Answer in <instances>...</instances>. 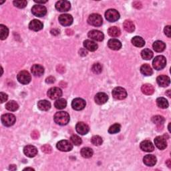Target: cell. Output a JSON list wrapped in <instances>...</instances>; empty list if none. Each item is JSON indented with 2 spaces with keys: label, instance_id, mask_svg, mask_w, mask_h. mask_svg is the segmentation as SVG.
Returning <instances> with one entry per match:
<instances>
[{
  "label": "cell",
  "instance_id": "obj_1",
  "mask_svg": "<svg viewBox=\"0 0 171 171\" xmlns=\"http://www.w3.org/2000/svg\"><path fill=\"white\" fill-rule=\"evenodd\" d=\"M70 115L66 112L60 111L56 112L53 117L54 122L57 124L61 126H64L68 124L70 122Z\"/></svg>",
  "mask_w": 171,
  "mask_h": 171
},
{
  "label": "cell",
  "instance_id": "obj_2",
  "mask_svg": "<svg viewBox=\"0 0 171 171\" xmlns=\"http://www.w3.org/2000/svg\"><path fill=\"white\" fill-rule=\"evenodd\" d=\"M166 65V58L163 56H158L155 57L152 62L153 67L156 70H160L164 68Z\"/></svg>",
  "mask_w": 171,
  "mask_h": 171
},
{
  "label": "cell",
  "instance_id": "obj_3",
  "mask_svg": "<svg viewBox=\"0 0 171 171\" xmlns=\"http://www.w3.org/2000/svg\"><path fill=\"white\" fill-rule=\"evenodd\" d=\"M88 22L90 25L95 27H99L102 25L103 20L102 16L100 14H98V13H92V14L89 16Z\"/></svg>",
  "mask_w": 171,
  "mask_h": 171
},
{
  "label": "cell",
  "instance_id": "obj_4",
  "mask_svg": "<svg viewBox=\"0 0 171 171\" xmlns=\"http://www.w3.org/2000/svg\"><path fill=\"white\" fill-rule=\"evenodd\" d=\"M112 94L116 100H124L127 96V92L122 87H116L112 90Z\"/></svg>",
  "mask_w": 171,
  "mask_h": 171
},
{
  "label": "cell",
  "instance_id": "obj_5",
  "mask_svg": "<svg viewBox=\"0 0 171 171\" xmlns=\"http://www.w3.org/2000/svg\"><path fill=\"white\" fill-rule=\"evenodd\" d=\"M105 17L110 22H115L120 19V13L114 9H110L106 12Z\"/></svg>",
  "mask_w": 171,
  "mask_h": 171
},
{
  "label": "cell",
  "instance_id": "obj_6",
  "mask_svg": "<svg viewBox=\"0 0 171 171\" xmlns=\"http://www.w3.org/2000/svg\"><path fill=\"white\" fill-rule=\"evenodd\" d=\"M57 148L62 152H69L72 150L73 145L70 141L66 140L60 141L57 143Z\"/></svg>",
  "mask_w": 171,
  "mask_h": 171
},
{
  "label": "cell",
  "instance_id": "obj_7",
  "mask_svg": "<svg viewBox=\"0 0 171 171\" xmlns=\"http://www.w3.org/2000/svg\"><path fill=\"white\" fill-rule=\"evenodd\" d=\"M16 116L12 114H6L2 116V122L6 127H11L16 122Z\"/></svg>",
  "mask_w": 171,
  "mask_h": 171
},
{
  "label": "cell",
  "instance_id": "obj_8",
  "mask_svg": "<svg viewBox=\"0 0 171 171\" xmlns=\"http://www.w3.org/2000/svg\"><path fill=\"white\" fill-rule=\"evenodd\" d=\"M18 82L22 84H28L31 82V75L28 71H21L17 76Z\"/></svg>",
  "mask_w": 171,
  "mask_h": 171
},
{
  "label": "cell",
  "instance_id": "obj_9",
  "mask_svg": "<svg viewBox=\"0 0 171 171\" xmlns=\"http://www.w3.org/2000/svg\"><path fill=\"white\" fill-rule=\"evenodd\" d=\"M31 13L36 17H43L47 13V9L42 5H35L31 8Z\"/></svg>",
  "mask_w": 171,
  "mask_h": 171
},
{
  "label": "cell",
  "instance_id": "obj_10",
  "mask_svg": "<svg viewBox=\"0 0 171 171\" xmlns=\"http://www.w3.org/2000/svg\"><path fill=\"white\" fill-rule=\"evenodd\" d=\"M48 96L52 100H58L62 96V90L57 87H53L48 90Z\"/></svg>",
  "mask_w": 171,
  "mask_h": 171
},
{
  "label": "cell",
  "instance_id": "obj_11",
  "mask_svg": "<svg viewBox=\"0 0 171 171\" xmlns=\"http://www.w3.org/2000/svg\"><path fill=\"white\" fill-rule=\"evenodd\" d=\"M86 101L80 98L74 99L72 102V107L75 110H82L86 107Z\"/></svg>",
  "mask_w": 171,
  "mask_h": 171
},
{
  "label": "cell",
  "instance_id": "obj_12",
  "mask_svg": "<svg viewBox=\"0 0 171 171\" xmlns=\"http://www.w3.org/2000/svg\"><path fill=\"white\" fill-rule=\"evenodd\" d=\"M88 35L90 39L95 40V41H98V42L103 41V39H104V34H103L102 31L96 30H93L90 31L88 34Z\"/></svg>",
  "mask_w": 171,
  "mask_h": 171
},
{
  "label": "cell",
  "instance_id": "obj_13",
  "mask_svg": "<svg viewBox=\"0 0 171 171\" xmlns=\"http://www.w3.org/2000/svg\"><path fill=\"white\" fill-rule=\"evenodd\" d=\"M56 8L61 12H67L70 10L71 4L68 1H58L56 3Z\"/></svg>",
  "mask_w": 171,
  "mask_h": 171
},
{
  "label": "cell",
  "instance_id": "obj_14",
  "mask_svg": "<svg viewBox=\"0 0 171 171\" xmlns=\"http://www.w3.org/2000/svg\"><path fill=\"white\" fill-rule=\"evenodd\" d=\"M60 23L64 26H69L73 23V17L70 14H62L58 18Z\"/></svg>",
  "mask_w": 171,
  "mask_h": 171
},
{
  "label": "cell",
  "instance_id": "obj_15",
  "mask_svg": "<svg viewBox=\"0 0 171 171\" xmlns=\"http://www.w3.org/2000/svg\"><path fill=\"white\" fill-rule=\"evenodd\" d=\"M155 146L159 148V150H164L167 147V142L165 136H159L155 138Z\"/></svg>",
  "mask_w": 171,
  "mask_h": 171
},
{
  "label": "cell",
  "instance_id": "obj_16",
  "mask_svg": "<svg viewBox=\"0 0 171 171\" xmlns=\"http://www.w3.org/2000/svg\"><path fill=\"white\" fill-rule=\"evenodd\" d=\"M24 152L25 156L30 157V158H32V157H34L37 155L38 149L34 146L28 145L24 147Z\"/></svg>",
  "mask_w": 171,
  "mask_h": 171
},
{
  "label": "cell",
  "instance_id": "obj_17",
  "mask_svg": "<svg viewBox=\"0 0 171 171\" xmlns=\"http://www.w3.org/2000/svg\"><path fill=\"white\" fill-rule=\"evenodd\" d=\"M76 132L81 135L86 134L90 130V128L88 126L82 122H78L76 126Z\"/></svg>",
  "mask_w": 171,
  "mask_h": 171
},
{
  "label": "cell",
  "instance_id": "obj_18",
  "mask_svg": "<svg viewBox=\"0 0 171 171\" xmlns=\"http://www.w3.org/2000/svg\"><path fill=\"white\" fill-rule=\"evenodd\" d=\"M94 100L96 104L99 105L104 104L109 100V96L107 94L104 92H99L98 93L94 98Z\"/></svg>",
  "mask_w": 171,
  "mask_h": 171
},
{
  "label": "cell",
  "instance_id": "obj_19",
  "mask_svg": "<svg viewBox=\"0 0 171 171\" xmlns=\"http://www.w3.org/2000/svg\"><path fill=\"white\" fill-rule=\"evenodd\" d=\"M156 82L161 87H167L170 83V80L167 76L160 75L157 77Z\"/></svg>",
  "mask_w": 171,
  "mask_h": 171
},
{
  "label": "cell",
  "instance_id": "obj_20",
  "mask_svg": "<svg viewBox=\"0 0 171 171\" xmlns=\"http://www.w3.org/2000/svg\"><path fill=\"white\" fill-rule=\"evenodd\" d=\"M141 148L145 152H150L155 150V146L150 141H144L141 143Z\"/></svg>",
  "mask_w": 171,
  "mask_h": 171
},
{
  "label": "cell",
  "instance_id": "obj_21",
  "mask_svg": "<svg viewBox=\"0 0 171 171\" xmlns=\"http://www.w3.org/2000/svg\"><path fill=\"white\" fill-rule=\"evenodd\" d=\"M108 46L112 50H119L122 48V43L117 39H110L108 42Z\"/></svg>",
  "mask_w": 171,
  "mask_h": 171
},
{
  "label": "cell",
  "instance_id": "obj_22",
  "mask_svg": "<svg viewBox=\"0 0 171 171\" xmlns=\"http://www.w3.org/2000/svg\"><path fill=\"white\" fill-rule=\"evenodd\" d=\"M44 25L41 21L38 20H33L30 21L29 24V28L34 31H38L43 29Z\"/></svg>",
  "mask_w": 171,
  "mask_h": 171
},
{
  "label": "cell",
  "instance_id": "obj_23",
  "mask_svg": "<svg viewBox=\"0 0 171 171\" xmlns=\"http://www.w3.org/2000/svg\"><path fill=\"white\" fill-rule=\"evenodd\" d=\"M31 73L35 76H41L44 73V67L39 64H34L31 68Z\"/></svg>",
  "mask_w": 171,
  "mask_h": 171
},
{
  "label": "cell",
  "instance_id": "obj_24",
  "mask_svg": "<svg viewBox=\"0 0 171 171\" xmlns=\"http://www.w3.org/2000/svg\"><path fill=\"white\" fill-rule=\"evenodd\" d=\"M156 156L152 155H146L143 158V162L148 166H153L156 163Z\"/></svg>",
  "mask_w": 171,
  "mask_h": 171
},
{
  "label": "cell",
  "instance_id": "obj_25",
  "mask_svg": "<svg viewBox=\"0 0 171 171\" xmlns=\"http://www.w3.org/2000/svg\"><path fill=\"white\" fill-rule=\"evenodd\" d=\"M84 48L90 52H94L98 49V44L94 41L90 39H86L84 42Z\"/></svg>",
  "mask_w": 171,
  "mask_h": 171
},
{
  "label": "cell",
  "instance_id": "obj_26",
  "mask_svg": "<svg viewBox=\"0 0 171 171\" xmlns=\"http://www.w3.org/2000/svg\"><path fill=\"white\" fill-rule=\"evenodd\" d=\"M142 92L145 95H152L155 92V88L153 86L149 84H145L142 86L141 87Z\"/></svg>",
  "mask_w": 171,
  "mask_h": 171
},
{
  "label": "cell",
  "instance_id": "obj_27",
  "mask_svg": "<svg viewBox=\"0 0 171 171\" xmlns=\"http://www.w3.org/2000/svg\"><path fill=\"white\" fill-rule=\"evenodd\" d=\"M153 49L156 52H163L166 48V44L163 41H160V40H157L152 45Z\"/></svg>",
  "mask_w": 171,
  "mask_h": 171
},
{
  "label": "cell",
  "instance_id": "obj_28",
  "mask_svg": "<svg viewBox=\"0 0 171 171\" xmlns=\"http://www.w3.org/2000/svg\"><path fill=\"white\" fill-rule=\"evenodd\" d=\"M38 107L40 110L48 111L50 109L51 104H50V102H48V100H39L38 102Z\"/></svg>",
  "mask_w": 171,
  "mask_h": 171
},
{
  "label": "cell",
  "instance_id": "obj_29",
  "mask_svg": "<svg viewBox=\"0 0 171 171\" xmlns=\"http://www.w3.org/2000/svg\"><path fill=\"white\" fill-rule=\"evenodd\" d=\"M132 44L134 45V46L138 47V48H142L145 45V41L140 36H135L134 37L132 40Z\"/></svg>",
  "mask_w": 171,
  "mask_h": 171
},
{
  "label": "cell",
  "instance_id": "obj_30",
  "mask_svg": "<svg viewBox=\"0 0 171 171\" xmlns=\"http://www.w3.org/2000/svg\"><path fill=\"white\" fill-rule=\"evenodd\" d=\"M80 153H81V155H82L84 158L89 159L92 156L94 152L92 148L89 147H84L82 148V150L80 151Z\"/></svg>",
  "mask_w": 171,
  "mask_h": 171
},
{
  "label": "cell",
  "instance_id": "obj_31",
  "mask_svg": "<svg viewBox=\"0 0 171 171\" xmlns=\"http://www.w3.org/2000/svg\"><path fill=\"white\" fill-rule=\"evenodd\" d=\"M124 30L129 33H132L135 30V25L133 22L130 20H126L123 24Z\"/></svg>",
  "mask_w": 171,
  "mask_h": 171
},
{
  "label": "cell",
  "instance_id": "obj_32",
  "mask_svg": "<svg viewBox=\"0 0 171 171\" xmlns=\"http://www.w3.org/2000/svg\"><path fill=\"white\" fill-rule=\"evenodd\" d=\"M156 104L160 109H165L169 107V102L166 98L160 97L156 99Z\"/></svg>",
  "mask_w": 171,
  "mask_h": 171
},
{
  "label": "cell",
  "instance_id": "obj_33",
  "mask_svg": "<svg viewBox=\"0 0 171 171\" xmlns=\"http://www.w3.org/2000/svg\"><path fill=\"white\" fill-rule=\"evenodd\" d=\"M141 72L143 75L148 76H151L153 74V71L149 65L147 64H145L141 67Z\"/></svg>",
  "mask_w": 171,
  "mask_h": 171
},
{
  "label": "cell",
  "instance_id": "obj_34",
  "mask_svg": "<svg viewBox=\"0 0 171 171\" xmlns=\"http://www.w3.org/2000/svg\"><path fill=\"white\" fill-rule=\"evenodd\" d=\"M108 33H109V35H110L112 38H116L118 37L120 35V30L118 28V27L116 26H112L108 30Z\"/></svg>",
  "mask_w": 171,
  "mask_h": 171
},
{
  "label": "cell",
  "instance_id": "obj_35",
  "mask_svg": "<svg viewBox=\"0 0 171 171\" xmlns=\"http://www.w3.org/2000/svg\"><path fill=\"white\" fill-rule=\"evenodd\" d=\"M6 109L9 111L14 112L17 110H18L19 105L14 100H11L10 102H8L6 104Z\"/></svg>",
  "mask_w": 171,
  "mask_h": 171
},
{
  "label": "cell",
  "instance_id": "obj_36",
  "mask_svg": "<svg viewBox=\"0 0 171 171\" xmlns=\"http://www.w3.org/2000/svg\"><path fill=\"white\" fill-rule=\"evenodd\" d=\"M54 106L56 107V109H59V110H62L65 109L67 106V102L64 98H59L54 103Z\"/></svg>",
  "mask_w": 171,
  "mask_h": 171
},
{
  "label": "cell",
  "instance_id": "obj_37",
  "mask_svg": "<svg viewBox=\"0 0 171 171\" xmlns=\"http://www.w3.org/2000/svg\"><path fill=\"white\" fill-rule=\"evenodd\" d=\"M9 34V30L6 25L3 24L0 25V38L2 40L6 39Z\"/></svg>",
  "mask_w": 171,
  "mask_h": 171
},
{
  "label": "cell",
  "instance_id": "obj_38",
  "mask_svg": "<svg viewBox=\"0 0 171 171\" xmlns=\"http://www.w3.org/2000/svg\"><path fill=\"white\" fill-rule=\"evenodd\" d=\"M141 56L144 60H150L153 57V52L149 49H145L141 52Z\"/></svg>",
  "mask_w": 171,
  "mask_h": 171
},
{
  "label": "cell",
  "instance_id": "obj_39",
  "mask_svg": "<svg viewBox=\"0 0 171 171\" xmlns=\"http://www.w3.org/2000/svg\"><path fill=\"white\" fill-rule=\"evenodd\" d=\"M152 121L153 123H155L159 126H160V125H163L164 123L165 119L163 116H160V115H156V116H155L152 117Z\"/></svg>",
  "mask_w": 171,
  "mask_h": 171
},
{
  "label": "cell",
  "instance_id": "obj_40",
  "mask_svg": "<svg viewBox=\"0 0 171 171\" xmlns=\"http://www.w3.org/2000/svg\"><path fill=\"white\" fill-rule=\"evenodd\" d=\"M120 128H121V126L120 124L116 123L113 125H112L111 127L109 129V132L111 134H116L120 131Z\"/></svg>",
  "mask_w": 171,
  "mask_h": 171
},
{
  "label": "cell",
  "instance_id": "obj_41",
  "mask_svg": "<svg viewBox=\"0 0 171 171\" xmlns=\"http://www.w3.org/2000/svg\"><path fill=\"white\" fill-rule=\"evenodd\" d=\"M70 141L76 146H79L82 143V139H81V138L78 136V135H75V134L72 135V136H71Z\"/></svg>",
  "mask_w": 171,
  "mask_h": 171
},
{
  "label": "cell",
  "instance_id": "obj_42",
  "mask_svg": "<svg viewBox=\"0 0 171 171\" xmlns=\"http://www.w3.org/2000/svg\"><path fill=\"white\" fill-rule=\"evenodd\" d=\"M91 142L95 146H100L103 142V141L100 136H94L91 138Z\"/></svg>",
  "mask_w": 171,
  "mask_h": 171
},
{
  "label": "cell",
  "instance_id": "obj_43",
  "mask_svg": "<svg viewBox=\"0 0 171 171\" xmlns=\"http://www.w3.org/2000/svg\"><path fill=\"white\" fill-rule=\"evenodd\" d=\"M13 3L16 7L21 9L26 7L28 2H27V1H25V0H16V1H13Z\"/></svg>",
  "mask_w": 171,
  "mask_h": 171
},
{
  "label": "cell",
  "instance_id": "obj_44",
  "mask_svg": "<svg viewBox=\"0 0 171 171\" xmlns=\"http://www.w3.org/2000/svg\"><path fill=\"white\" fill-rule=\"evenodd\" d=\"M92 71L94 74H99L102 72V66L99 63H96L92 67Z\"/></svg>",
  "mask_w": 171,
  "mask_h": 171
},
{
  "label": "cell",
  "instance_id": "obj_45",
  "mask_svg": "<svg viewBox=\"0 0 171 171\" xmlns=\"http://www.w3.org/2000/svg\"><path fill=\"white\" fill-rule=\"evenodd\" d=\"M42 150L46 154H49L52 152V148L49 145H45L42 147Z\"/></svg>",
  "mask_w": 171,
  "mask_h": 171
},
{
  "label": "cell",
  "instance_id": "obj_46",
  "mask_svg": "<svg viewBox=\"0 0 171 171\" xmlns=\"http://www.w3.org/2000/svg\"><path fill=\"white\" fill-rule=\"evenodd\" d=\"M7 98H8L7 94H6V93H3V92L0 93V99H1V103H3L6 101H7Z\"/></svg>",
  "mask_w": 171,
  "mask_h": 171
},
{
  "label": "cell",
  "instance_id": "obj_47",
  "mask_svg": "<svg viewBox=\"0 0 171 171\" xmlns=\"http://www.w3.org/2000/svg\"><path fill=\"white\" fill-rule=\"evenodd\" d=\"M164 31L166 36L168 38H170V25H166L164 28Z\"/></svg>",
  "mask_w": 171,
  "mask_h": 171
},
{
  "label": "cell",
  "instance_id": "obj_48",
  "mask_svg": "<svg viewBox=\"0 0 171 171\" xmlns=\"http://www.w3.org/2000/svg\"><path fill=\"white\" fill-rule=\"evenodd\" d=\"M46 82L48 84H53L55 82V78H53V76H49V77L47 78L46 80Z\"/></svg>",
  "mask_w": 171,
  "mask_h": 171
},
{
  "label": "cell",
  "instance_id": "obj_49",
  "mask_svg": "<svg viewBox=\"0 0 171 171\" xmlns=\"http://www.w3.org/2000/svg\"><path fill=\"white\" fill-rule=\"evenodd\" d=\"M31 137H32V138H34V139H38L39 138V134L38 131H36V130H34V131H33L32 132H31Z\"/></svg>",
  "mask_w": 171,
  "mask_h": 171
},
{
  "label": "cell",
  "instance_id": "obj_50",
  "mask_svg": "<svg viewBox=\"0 0 171 171\" xmlns=\"http://www.w3.org/2000/svg\"><path fill=\"white\" fill-rule=\"evenodd\" d=\"M79 53H80V55L82 56H85L88 54L87 51L86 50V49H84V48L80 49V50L79 51Z\"/></svg>",
  "mask_w": 171,
  "mask_h": 171
},
{
  "label": "cell",
  "instance_id": "obj_51",
  "mask_svg": "<svg viewBox=\"0 0 171 171\" xmlns=\"http://www.w3.org/2000/svg\"><path fill=\"white\" fill-rule=\"evenodd\" d=\"M133 6L136 9H141L142 7V3L139 2H135L133 3Z\"/></svg>",
  "mask_w": 171,
  "mask_h": 171
},
{
  "label": "cell",
  "instance_id": "obj_52",
  "mask_svg": "<svg viewBox=\"0 0 171 171\" xmlns=\"http://www.w3.org/2000/svg\"><path fill=\"white\" fill-rule=\"evenodd\" d=\"M51 33H52V34H53V35H58V34H59V31H58L57 30L54 29V30H52L51 31Z\"/></svg>",
  "mask_w": 171,
  "mask_h": 171
},
{
  "label": "cell",
  "instance_id": "obj_53",
  "mask_svg": "<svg viewBox=\"0 0 171 171\" xmlns=\"http://www.w3.org/2000/svg\"><path fill=\"white\" fill-rule=\"evenodd\" d=\"M34 2H35V3H46L48 2V1H45V2H44V1H36V0H35Z\"/></svg>",
  "mask_w": 171,
  "mask_h": 171
},
{
  "label": "cell",
  "instance_id": "obj_54",
  "mask_svg": "<svg viewBox=\"0 0 171 171\" xmlns=\"http://www.w3.org/2000/svg\"><path fill=\"white\" fill-rule=\"evenodd\" d=\"M170 160H168L167 162H166V164H168V166H169V168H170Z\"/></svg>",
  "mask_w": 171,
  "mask_h": 171
},
{
  "label": "cell",
  "instance_id": "obj_55",
  "mask_svg": "<svg viewBox=\"0 0 171 171\" xmlns=\"http://www.w3.org/2000/svg\"><path fill=\"white\" fill-rule=\"evenodd\" d=\"M34 170V169H32V168H25V169H24V170Z\"/></svg>",
  "mask_w": 171,
  "mask_h": 171
},
{
  "label": "cell",
  "instance_id": "obj_56",
  "mask_svg": "<svg viewBox=\"0 0 171 171\" xmlns=\"http://www.w3.org/2000/svg\"><path fill=\"white\" fill-rule=\"evenodd\" d=\"M170 90H169L167 91V93H166V94H167L169 97H170Z\"/></svg>",
  "mask_w": 171,
  "mask_h": 171
}]
</instances>
